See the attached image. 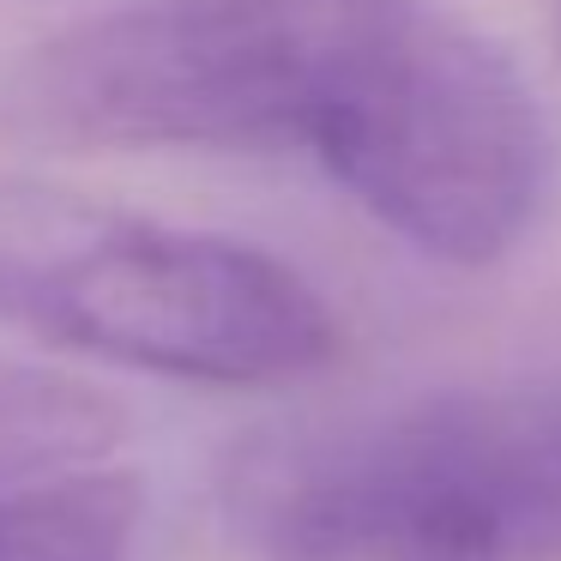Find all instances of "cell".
Returning <instances> with one entry per match:
<instances>
[{"mask_svg":"<svg viewBox=\"0 0 561 561\" xmlns=\"http://www.w3.org/2000/svg\"><path fill=\"white\" fill-rule=\"evenodd\" d=\"M416 0H127L0 73V134L43 151H302L327 170Z\"/></svg>","mask_w":561,"mask_h":561,"instance_id":"6da1fadb","label":"cell"},{"mask_svg":"<svg viewBox=\"0 0 561 561\" xmlns=\"http://www.w3.org/2000/svg\"><path fill=\"white\" fill-rule=\"evenodd\" d=\"M218 495L272 561H561V387H447L254 428Z\"/></svg>","mask_w":561,"mask_h":561,"instance_id":"7a4b0ae2","label":"cell"},{"mask_svg":"<svg viewBox=\"0 0 561 561\" xmlns=\"http://www.w3.org/2000/svg\"><path fill=\"white\" fill-rule=\"evenodd\" d=\"M13 327L194 387H296L339 356V314L290 260L91 199L25 284Z\"/></svg>","mask_w":561,"mask_h":561,"instance_id":"3957f363","label":"cell"},{"mask_svg":"<svg viewBox=\"0 0 561 561\" xmlns=\"http://www.w3.org/2000/svg\"><path fill=\"white\" fill-rule=\"evenodd\" d=\"M327 175L416 254L495 266L543 218L556 134L513 55L423 0Z\"/></svg>","mask_w":561,"mask_h":561,"instance_id":"277c9868","label":"cell"},{"mask_svg":"<svg viewBox=\"0 0 561 561\" xmlns=\"http://www.w3.org/2000/svg\"><path fill=\"white\" fill-rule=\"evenodd\" d=\"M127 411L67 368L0 351V489L115 459Z\"/></svg>","mask_w":561,"mask_h":561,"instance_id":"5b68a950","label":"cell"},{"mask_svg":"<svg viewBox=\"0 0 561 561\" xmlns=\"http://www.w3.org/2000/svg\"><path fill=\"white\" fill-rule=\"evenodd\" d=\"M139 513V477L110 459L31 477L0 489V561H127Z\"/></svg>","mask_w":561,"mask_h":561,"instance_id":"8992f818","label":"cell"},{"mask_svg":"<svg viewBox=\"0 0 561 561\" xmlns=\"http://www.w3.org/2000/svg\"><path fill=\"white\" fill-rule=\"evenodd\" d=\"M549 43H556V61H561V0H549Z\"/></svg>","mask_w":561,"mask_h":561,"instance_id":"52a82bcc","label":"cell"}]
</instances>
